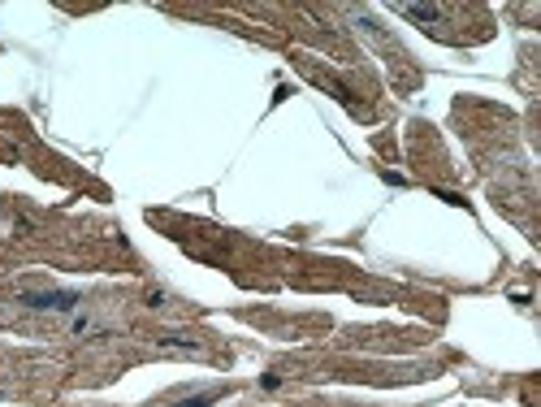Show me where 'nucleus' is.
Returning a JSON list of instances; mask_svg holds the SVG:
<instances>
[{
	"instance_id": "obj_1",
	"label": "nucleus",
	"mask_w": 541,
	"mask_h": 407,
	"mask_svg": "<svg viewBox=\"0 0 541 407\" xmlns=\"http://www.w3.org/2000/svg\"><path fill=\"white\" fill-rule=\"evenodd\" d=\"M18 304L31 308V312H74L78 295H74V290H57V286H22Z\"/></svg>"
},
{
	"instance_id": "obj_2",
	"label": "nucleus",
	"mask_w": 541,
	"mask_h": 407,
	"mask_svg": "<svg viewBox=\"0 0 541 407\" xmlns=\"http://www.w3.org/2000/svg\"><path fill=\"white\" fill-rule=\"evenodd\" d=\"M399 14L416 18V22H438L442 18V9H433V5H399Z\"/></svg>"
},
{
	"instance_id": "obj_3",
	"label": "nucleus",
	"mask_w": 541,
	"mask_h": 407,
	"mask_svg": "<svg viewBox=\"0 0 541 407\" xmlns=\"http://www.w3.org/2000/svg\"><path fill=\"white\" fill-rule=\"evenodd\" d=\"M212 403H216V394H191V398L174 403V407H212Z\"/></svg>"
}]
</instances>
